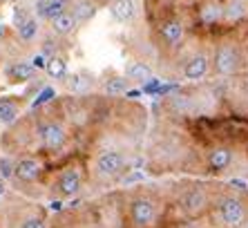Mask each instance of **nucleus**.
Returning <instances> with one entry per match:
<instances>
[{
  "mask_svg": "<svg viewBox=\"0 0 248 228\" xmlns=\"http://www.w3.org/2000/svg\"><path fill=\"white\" fill-rule=\"evenodd\" d=\"M174 193V190H172ZM215 208V206H213ZM47 228H221L217 217L208 219H190L179 211L174 201L170 215L156 226H139L130 219L125 211V190H105L96 197L76 199L65 204L61 211L52 212Z\"/></svg>",
  "mask_w": 248,
  "mask_h": 228,
  "instance_id": "nucleus-1",
  "label": "nucleus"
},
{
  "mask_svg": "<svg viewBox=\"0 0 248 228\" xmlns=\"http://www.w3.org/2000/svg\"><path fill=\"white\" fill-rule=\"evenodd\" d=\"M49 217L45 204L16 193L0 177V228H47Z\"/></svg>",
  "mask_w": 248,
  "mask_h": 228,
  "instance_id": "nucleus-2",
  "label": "nucleus"
},
{
  "mask_svg": "<svg viewBox=\"0 0 248 228\" xmlns=\"http://www.w3.org/2000/svg\"><path fill=\"white\" fill-rule=\"evenodd\" d=\"M248 215L246 193H239L228 183L215 197V217L221 228H244Z\"/></svg>",
  "mask_w": 248,
  "mask_h": 228,
  "instance_id": "nucleus-3",
  "label": "nucleus"
},
{
  "mask_svg": "<svg viewBox=\"0 0 248 228\" xmlns=\"http://www.w3.org/2000/svg\"><path fill=\"white\" fill-rule=\"evenodd\" d=\"M246 65L244 51L235 43H219L210 54V74L213 76H232Z\"/></svg>",
  "mask_w": 248,
  "mask_h": 228,
  "instance_id": "nucleus-4",
  "label": "nucleus"
},
{
  "mask_svg": "<svg viewBox=\"0 0 248 228\" xmlns=\"http://www.w3.org/2000/svg\"><path fill=\"white\" fill-rule=\"evenodd\" d=\"M159 45L166 51H179L186 43V25L179 16H168L156 25Z\"/></svg>",
  "mask_w": 248,
  "mask_h": 228,
  "instance_id": "nucleus-5",
  "label": "nucleus"
},
{
  "mask_svg": "<svg viewBox=\"0 0 248 228\" xmlns=\"http://www.w3.org/2000/svg\"><path fill=\"white\" fill-rule=\"evenodd\" d=\"M208 74H210V54L206 49H199L195 54H190L184 61V65H181V79L192 81V83L203 81Z\"/></svg>",
  "mask_w": 248,
  "mask_h": 228,
  "instance_id": "nucleus-6",
  "label": "nucleus"
},
{
  "mask_svg": "<svg viewBox=\"0 0 248 228\" xmlns=\"http://www.w3.org/2000/svg\"><path fill=\"white\" fill-rule=\"evenodd\" d=\"M29 97H0V123L2 126H14L20 116H23V108Z\"/></svg>",
  "mask_w": 248,
  "mask_h": 228,
  "instance_id": "nucleus-7",
  "label": "nucleus"
},
{
  "mask_svg": "<svg viewBox=\"0 0 248 228\" xmlns=\"http://www.w3.org/2000/svg\"><path fill=\"white\" fill-rule=\"evenodd\" d=\"M72 5L74 0H43V2H36V14H38V20L52 23L54 18L72 12Z\"/></svg>",
  "mask_w": 248,
  "mask_h": 228,
  "instance_id": "nucleus-8",
  "label": "nucleus"
},
{
  "mask_svg": "<svg viewBox=\"0 0 248 228\" xmlns=\"http://www.w3.org/2000/svg\"><path fill=\"white\" fill-rule=\"evenodd\" d=\"M5 79H7V83H12V85H23V83H29V81L38 79V76H36V69L31 67V63L14 61L12 65L5 67Z\"/></svg>",
  "mask_w": 248,
  "mask_h": 228,
  "instance_id": "nucleus-9",
  "label": "nucleus"
},
{
  "mask_svg": "<svg viewBox=\"0 0 248 228\" xmlns=\"http://www.w3.org/2000/svg\"><path fill=\"white\" fill-rule=\"evenodd\" d=\"M125 79L130 81V83H139V85H145L148 81L155 79V72H152V67L145 61H127L125 65Z\"/></svg>",
  "mask_w": 248,
  "mask_h": 228,
  "instance_id": "nucleus-10",
  "label": "nucleus"
},
{
  "mask_svg": "<svg viewBox=\"0 0 248 228\" xmlns=\"http://www.w3.org/2000/svg\"><path fill=\"white\" fill-rule=\"evenodd\" d=\"M63 81H65V85H67V92H72V94H90V90L94 85V76L90 72H85V69L74 72V74H67Z\"/></svg>",
  "mask_w": 248,
  "mask_h": 228,
  "instance_id": "nucleus-11",
  "label": "nucleus"
},
{
  "mask_svg": "<svg viewBox=\"0 0 248 228\" xmlns=\"http://www.w3.org/2000/svg\"><path fill=\"white\" fill-rule=\"evenodd\" d=\"M199 23L203 27H217V25H224V5L219 2H206L203 7H199Z\"/></svg>",
  "mask_w": 248,
  "mask_h": 228,
  "instance_id": "nucleus-12",
  "label": "nucleus"
},
{
  "mask_svg": "<svg viewBox=\"0 0 248 228\" xmlns=\"http://www.w3.org/2000/svg\"><path fill=\"white\" fill-rule=\"evenodd\" d=\"M130 90V81L125 79V74H110L108 79L101 81V92L105 97H123L125 92Z\"/></svg>",
  "mask_w": 248,
  "mask_h": 228,
  "instance_id": "nucleus-13",
  "label": "nucleus"
},
{
  "mask_svg": "<svg viewBox=\"0 0 248 228\" xmlns=\"http://www.w3.org/2000/svg\"><path fill=\"white\" fill-rule=\"evenodd\" d=\"M108 9H110L112 18L116 23H130L137 16V7H134V0H110L108 2Z\"/></svg>",
  "mask_w": 248,
  "mask_h": 228,
  "instance_id": "nucleus-14",
  "label": "nucleus"
},
{
  "mask_svg": "<svg viewBox=\"0 0 248 228\" xmlns=\"http://www.w3.org/2000/svg\"><path fill=\"white\" fill-rule=\"evenodd\" d=\"M248 18V7L244 0H228L224 5V23L226 25H239Z\"/></svg>",
  "mask_w": 248,
  "mask_h": 228,
  "instance_id": "nucleus-15",
  "label": "nucleus"
},
{
  "mask_svg": "<svg viewBox=\"0 0 248 228\" xmlns=\"http://www.w3.org/2000/svg\"><path fill=\"white\" fill-rule=\"evenodd\" d=\"M98 12V0H74V5H72V14L76 16L78 25H87L96 16Z\"/></svg>",
  "mask_w": 248,
  "mask_h": 228,
  "instance_id": "nucleus-16",
  "label": "nucleus"
},
{
  "mask_svg": "<svg viewBox=\"0 0 248 228\" xmlns=\"http://www.w3.org/2000/svg\"><path fill=\"white\" fill-rule=\"evenodd\" d=\"M67 54L65 51H58L54 56L47 58V65H45V74L49 79H65L67 76Z\"/></svg>",
  "mask_w": 248,
  "mask_h": 228,
  "instance_id": "nucleus-17",
  "label": "nucleus"
},
{
  "mask_svg": "<svg viewBox=\"0 0 248 228\" xmlns=\"http://www.w3.org/2000/svg\"><path fill=\"white\" fill-rule=\"evenodd\" d=\"M78 27H81V25H78V20H76V16L72 12H67L52 20V32L56 36H69V34H74Z\"/></svg>",
  "mask_w": 248,
  "mask_h": 228,
  "instance_id": "nucleus-18",
  "label": "nucleus"
},
{
  "mask_svg": "<svg viewBox=\"0 0 248 228\" xmlns=\"http://www.w3.org/2000/svg\"><path fill=\"white\" fill-rule=\"evenodd\" d=\"M38 27H41V25H38V18H36V16H29L27 20L20 25V27H16L18 38L23 40L25 45H29V43L36 38V34H38Z\"/></svg>",
  "mask_w": 248,
  "mask_h": 228,
  "instance_id": "nucleus-19",
  "label": "nucleus"
},
{
  "mask_svg": "<svg viewBox=\"0 0 248 228\" xmlns=\"http://www.w3.org/2000/svg\"><path fill=\"white\" fill-rule=\"evenodd\" d=\"M54 98H56V90H54L52 85L41 87L38 97H36L34 101H31V110H34V108H43V105H47V103H52Z\"/></svg>",
  "mask_w": 248,
  "mask_h": 228,
  "instance_id": "nucleus-20",
  "label": "nucleus"
},
{
  "mask_svg": "<svg viewBox=\"0 0 248 228\" xmlns=\"http://www.w3.org/2000/svg\"><path fill=\"white\" fill-rule=\"evenodd\" d=\"M29 16H31V14H29L27 9H23V7H16V12H14V25H16V27H20V25H23Z\"/></svg>",
  "mask_w": 248,
  "mask_h": 228,
  "instance_id": "nucleus-21",
  "label": "nucleus"
},
{
  "mask_svg": "<svg viewBox=\"0 0 248 228\" xmlns=\"http://www.w3.org/2000/svg\"><path fill=\"white\" fill-rule=\"evenodd\" d=\"M45 65H47V56H43L41 51H38V54L31 58V67H34V69H43V72H45Z\"/></svg>",
  "mask_w": 248,
  "mask_h": 228,
  "instance_id": "nucleus-22",
  "label": "nucleus"
},
{
  "mask_svg": "<svg viewBox=\"0 0 248 228\" xmlns=\"http://www.w3.org/2000/svg\"><path fill=\"white\" fill-rule=\"evenodd\" d=\"M246 201H248V193H246ZM244 228H248V215H246V224H244Z\"/></svg>",
  "mask_w": 248,
  "mask_h": 228,
  "instance_id": "nucleus-23",
  "label": "nucleus"
},
{
  "mask_svg": "<svg viewBox=\"0 0 248 228\" xmlns=\"http://www.w3.org/2000/svg\"><path fill=\"white\" fill-rule=\"evenodd\" d=\"M36 2H43V0H36Z\"/></svg>",
  "mask_w": 248,
  "mask_h": 228,
  "instance_id": "nucleus-24",
  "label": "nucleus"
}]
</instances>
